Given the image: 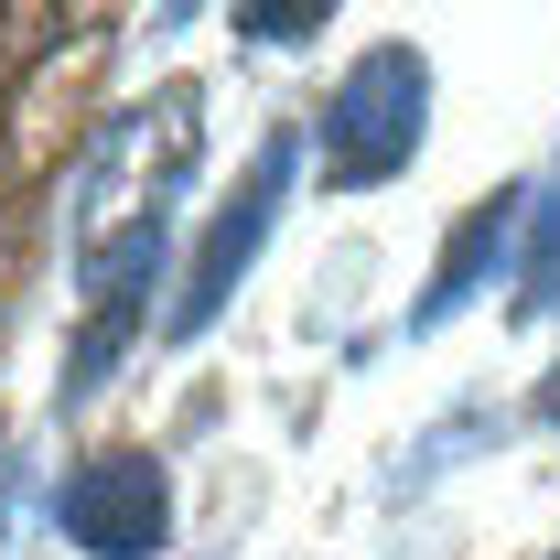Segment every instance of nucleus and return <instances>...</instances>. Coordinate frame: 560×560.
Wrapping results in <instances>:
<instances>
[{"label":"nucleus","mask_w":560,"mask_h":560,"mask_svg":"<svg viewBox=\"0 0 560 560\" xmlns=\"http://www.w3.org/2000/svg\"><path fill=\"white\" fill-rule=\"evenodd\" d=\"M539 420H550V431H560V366H550V388H539Z\"/></svg>","instance_id":"5"},{"label":"nucleus","mask_w":560,"mask_h":560,"mask_svg":"<svg viewBox=\"0 0 560 560\" xmlns=\"http://www.w3.org/2000/svg\"><path fill=\"white\" fill-rule=\"evenodd\" d=\"M291 151H302V140L280 130L270 151H259V173H248V184H237V195H226V206H215V226H206V248H195V270H184V291H173V335H184V346H195V335H206L215 313H226V291H237V280H248V259H259V237H270V215H280V195H291V173H302V162H291Z\"/></svg>","instance_id":"2"},{"label":"nucleus","mask_w":560,"mask_h":560,"mask_svg":"<svg viewBox=\"0 0 560 560\" xmlns=\"http://www.w3.org/2000/svg\"><path fill=\"white\" fill-rule=\"evenodd\" d=\"M506 226H517V195H495V206H475V215H464V237L442 248V270H431V291H420V324H442V313H453V302H464V291L495 270Z\"/></svg>","instance_id":"4"},{"label":"nucleus","mask_w":560,"mask_h":560,"mask_svg":"<svg viewBox=\"0 0 560 560\" xmlns=\"http://www.w3.org/2000/svg\"><path fill=\"white\" fill-rule=\"evenodd\" d=\"M66 539L86 560H151L173 539V495H162V464L151 453H86L66 475Z\"/></svg>","instance_id":"3"},{"label":"nucleus","mask_w":560,"mask_h":560,"mask_svg":"<svg viewBox=\"0 0 560 560\" xmlns=\"http://www.w3.org/2000/svg\"><path fill=\"white\" fill-rule=\"evenodd\" d=\"M420 119H431V66L410 44H377L335 86V108H324V184H388V173H410Z\"/></svg>","instance_id":"1"}]
</instances>
